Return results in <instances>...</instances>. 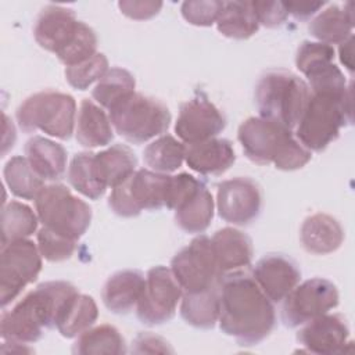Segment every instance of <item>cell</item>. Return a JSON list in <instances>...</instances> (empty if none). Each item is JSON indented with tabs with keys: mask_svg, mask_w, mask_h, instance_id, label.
Returning a JSON list of instances; mask_svg holds the SVG:
<instances>
[{
	"mask_svg": "<svg viewBox=\"0 0 355 355\" xmlns=\"http://www.w3.org/2000/svg\"><path fill=\"white\" fill-rule=\"evenodd\" d=\"M223 1L219 0H196L184 1L180 7L182 17L196 26H211L216 22Z\"/></svg>",
	"mask_w": 355,
	"mask_h": 355,
	"instance_id": "60d3db41",
	"label": "cell"
},
{
	"mask_svg": "<svg viewBox=\"0 0 355 355\" xmlns=\"http://www.w3.org/2000/svg\"><path fill=\"white\" fill-rule=\"evenodd\" d=\"M133 352L144 354V352H172L173 349L168 345L162 337L151 334V333H140L133 341Z\"/></svg>",
	"mask_w": 355,
	"mask_h": 355,
	"instance_id": "ee69618b",
	"label": "cell"
},
{
	"mask_svg": "<svg viewBox=\"0 0 355 355\" xmlns=\"http://www.w3.org/2000/svg\"><path fill=\"white\" fill-rule=\"evenodd\" d=\"M186 146L171 135H161L143 151V159L154 172L171 173L179 169L184 161Z\"/></svg>",
	"mask_w": 355,
	"mask_h": 355,
	"instance_id": "d6a6232c",
	"label": "cell"
},
{
	"mask_svg": "<svg viewBox=\"0 0 355 355\" xmlns=\"http://www.w3.org/2000/svg\"><path fill=\"white\" fill-rule=\"evenodd\" d=\"M42 255L29 239L1 245L0 252V304L7 306L21 291L33 283L42 270Z\"/></svg>",
	"mask_w": 355,
	"mask_h": 355,
	"instance_id": "30bf717a",
	"label": "cell"
},
{
	"mask_svg": "<svg viewBox=\"0 0 355 355\" xmlns=\"http://www.w3.org/2000/svg\"><path fill=\"white\" fill-rule=\"evenodd\" d=\"M352 122V90L311 92L294 136L309 151L320 153Z\"/></svg>",
	"mask_w": 355,
	"mask_h": 355,
	"instance_id": "277c9868",
	"label": "cell"
},
{
	"mask_svg": "<svg viewBox=\"0 0 355 355\" xmlns=\"http://www.w3.org/2000/svg\"><path fill=\"white\" fill-rule=\"evenodd\" d=\"M79 25L80 21H78L73 10L49 4L36 18L33 36L42 49L57 55L73 40Z\"/></svg>",
	"mask_w": 355,
	"mask_h": 355,
	"instance_id": "e0dca14e",
	"label": "cell"
},
{
	"mask_svg": "<svg viewBox=\"0 0 355 355\" xmlns=\"http://www.w3.org/2000/svg\"><path fill=\"white\" fill-rule=\"evenodd\" d=\"M146 284L140 270L125 269L108 277L101 290L103 304L116 315L129 313L139 302Z\"/></svg>",
	"mask_w": 355,
	"mask_h": 355,
	"instance_id": "44dd1931",
	"label": "cell"
},
{
	"mask_svg": "<svg viewBox=\"0 0 355 355\" xmlns=\"http://www.w3.org/2000/svg\"><path fill=\"white\" fill-rule=\"evenodd\" d=\"M96 164L103 182L114 189L136 172L137 158L129 147L114 144L96 154Z\"/></svg>",
	"mask_w": 355,
	"mask_h": 355,
	"instance_id": "f546056e",
	"label": "cell"
},
{
	"mask_svg": "<svg viewBox=\"0 0 355 355\" xmlns=\"http://www.w3.org/2000/svg\"><path fill=\"white\" fill-rule=\"evenodd\" d=\"M219 327L243 347L263 341L275 329L273 302L252 275L230 272L219 279Z\"/></svg>",
	"mask_w": 355,
	"mask_h": 355,
	"instance_id": "6da1fadb",
	"label": "cell"
},
{
	"mask_svg": "<svg viewBox=\"0 0 355 355\" xmlns=\"http://www.w3.org/2000/svg\"><path fill=\"white\" fill-rule=\"evenodd\" d=\"M76 240L61 236L47 227L37 232V248L40 255L50 262H61L69 259L76 250Z\"/></svg>",
	"mask_w": 355,
	"mask_h": 355,
	"instance_id": "f35d334b",
	"label": "cell"
},
{
	"mask_svg": "<svg viewBox=\"0 0 355 355\" xmlns=\"http://www.w3.org/2000/svg\"><path fill=\"white\" fill-rule=\"evenodd\" d=\"M72 352L79 355H122L126 352V344L116 327L100 324L79 334Z\"/></svg>",
	"mask_w": 355,
	"mask_h": 355,
	"instance_id": "1f68e13d",
	"label": "cell"
},
{
	"mask_svg": "<svg viewBox=\"0 0 355 355\" xmlns=\"http://www.w3.org/2000/svg\"><path fill=\"white\" fill-rule=\"evenodd\" d=\"M171 176L148 169H137L129 179L115 186L108 207L118 216L133 218L143 209L157 211L166 205Z\"/></svg>",
	"mask_w": 355,
	"mask_h": 355,
	"instance_id": "9c48e42d",
	"label": "cell"
},
{
	"mask_svg": "<svg viewBox=\"0 0 355 355\" xmlns=\"http://www.w3.org/2000/svg\"><path fill=\"white\" fill-rule=\"evenodd\" d=\"M108 60L103 53H96L92 58L65 68L67 82L78 90H86L96 80H100L108 71Z\"/></svg>",
	"mask_w": 355,
	"mask_h": 355,
	"instance_id": "74e56055",
	"label": "cell"
},
{
	"mask_svg": "<svg viewBox=\"0 0 355 355\" xmlns=\"http://www.w3.org/2000/svg\"><path fill=\"white\" fill-rule=\"evenodd\" d=\"M349 329L340 313H324L304 324L297 334V341L312 354L333 355L345 351L349 345Z\"/></svg>",
	"mask_w": 355,
	"mask_h": 355,
	"instance_id": "2e32d148",
	"label": "cell"
},
{
	"mask_svg": "<svg viewBox=\"0 0 355 355\" xmlns=\"http://www.w3.org/2000/svg\"><path fill=\"white\" fill-rule=\"evenodd\" d=\"M78 291L69 282L53 280L39 284L15 306L3 312L1 338L6 343L32 344L42 338L46 329L55 327L58 312L65 301Z\"/></svg>",
	"mask_w": 355,
	"mask_h": 355,
	"instance_id": "7a4b0ae2",
	"label": "cell"
},
{
	"mask_svg": "<svg viewBox=\"0 0 355 355\" xmlns=\"http://www.w3.org/2000/svg\"><path fill=\"white\" fill-rule=\"evenodd\" d=\"M244 155L254 164H273L280 171H297L311 161L305 148L293 132L270 119L251 116L237 130Z\"/></svg>",
	"mask_w": 355,
	"mask_h": 355,
	"instance_id": "3957f363",
	"label": "cell"
},
{
	"mask_svg": "<svg viewBox=\"0 0 355 355\" xmlns=\"http://www.w3.org/2000/svg\"><path fill=\"white\" fill-rule=\"evenodd\" d=\"M182 319L197 329H212L219 319V283L197 293H183Z\"/></svg>",
	"mask_w": 355,
	"mask_h": 355,
	"instance_id": "83f0119b",
	"label": "cell"
},
{
	"mask_svg": "<svg viewBox=\"0 0 355 355\" xmlns=\"http://www.w3.org/2000/svg\"><path fill=\"white\" fill-rule=\"evenodd\" d=\"M311 96L308 83L286 69L265 72L255 86V104L259 116L290 130L295 129Z\"/></svg>",
	"mask_w": 355,
	"mask_h": 355,
	"instance_id": "5b68a950",
	"label": "cell"
},
{
	"mask_svg": "<svg viewBox=\"0 0 355 355\" xmlns=\"http://www.w3.org/2000/svg\"><path fill=\"white\" fill-rule=\"evenodd\" d=\"M300 240L306 252L326 255L341 247L344 241V229L331 215L318 212L302 222Z\"/></svg>",
	"mask_w": 355,
	"mask_h": 355,
	"instance_id": "7402d4cb",
	"label": "cell"
},
{
	"mask_svg": "<svg viewBox=\"0 0 355 355\" xmlns=\"http://www.w3.org/2000/svg\"><path fill=\"white\" fill-rule=\"evenodd\" d=\"M135 86L136 80L129 71L114 67L108 69L105 75L97 82L92 96L103 108L110 111L132 93H135Z\"/></svg>",
	"mask_w": 355,
	"mask_h": 355,
	"instance_id": "e575fe53",
	"label": "cell"
},
{
	"mask_svg": "<svg viewBox=\"0 0 355 355\" xmlns=\"http://www.w3.org/2000/svg\"><path fill=\"white\" fill-rule=\"evenodd\" d=\"M108 112L115 132L133 144L161 136L168 130L172 119L164 103L136 92Z\"/></svg>",
	"mask_w": 355,
	"mask_h": 355,
	"instance_id": "ba28073f",
	"label": "cell"
},
{
	"mask_svg": "<svg viewBox=\"0 0 355 355\" xmlns=\"http://www.w3.org/2000/svg\"><path fill=\"white\" fill-rule=\"evenodd\" d=\"M37 214L19 201H10L1 209V245L28 239L37 229Z\"/></svg>",
	"mask_w": 355,
	"mask_h": 355,
	"instance_id": "836d02e7",
	"label": "cell"
},
{
	"mask_svg": "<svg viewBox=\"0 0 355 355\" xmlns=\"http://www.w3.org/2000/svg\"><path fill=\"white\" fill-rule=\"evenodd\" d=\"M252 277L272 302H282L300 283L301 272L291 258L268 254L257 262Z\"/></svg>",
	"mask_w": 355,
	"mask_h": 355,
	"instance_id": "ac0fdd59",
	"label": "cell"
},
{
	"mask_svg": "<svg viewBox=\"0 0 355 355\" xmlns=\"http://www.w3.org/2000/svg\"><path fill=\"white\" fill-rule=\"evenodd\" d=\"M42 225L61 236L79 240L90 226L92 208L61 183L44 184L35 197Z\"/></svg>",
	"mask_w": 355,
	"mask_h": 355,
	"instance_id": "52a82bcc",
	"label": "cell"
},
{
	"mask_svg": "<svg viewBox=\"0 0 355 355\" xmlns=\"http://www.w3.org/2000/svg\"><path fill=\"white\" fill-rule=\"evenodd\" d=\"M218 32L230 39H248L259 29L258 18L251 1H223L216 19Z\"/></svg>",
	"mask_w": 355,
	"mask_h": 355,
	"instance_id": "f1b7e54d",
	"label": "cell"
},
{
	"mask_svg": "<svg viewBox=\"0 0 355 355\" xmlns=\"http://www.w3.org/2000/svg\"><path fill=\"white\" fill-rule=\"evenodd\" d=\"M4 182L10 191L24 200H35L44 180L32 169L26 157L15 155L10 158L3 171Z\"/></svg>",
	"mask_w": 355,
	"mask_h": 355,
	"instance_id": "d590c367",
	"label": "cell"
},
{
	"mask_svg": "<svg viewBox=\"0 0 355 355\" xmlns=\"http://www.w3.org/2000/svg\"><path fill=\"white\" fill-rule=\"evenodd\" d=\"M25 154L32 169L44 182H57L67 171V150L46 137L33 136L25 144Z\"/></svg>",
	"mask_w": 355,
	"mask_h": 355,
	"instance_id": "603a6c76",
	"label": "cell"
},
{
	"mask_svg": "<svg viewBox=\"0 0 355 355\" xmlns=\"http://www.w3.org/2000/svg\"><path fill=\"white\" fill-rule=\"evenodd\" d=\"M323 6H324V1H288V3H284L287 12L300 21L309 19Z\"/></svg>",
	"mask_w": 355,
	"mask_h": 355,
	"instance_id": "f6af8a7d",
	"label": "cell"
},
{
	"mask_svg": "<svg viewBox=\"0 0 355 355\" xmlns=\"http://www.w3.org/2000/svg\"><path fill=\"white\" fill-rule=\"evenodd\" d=\"M259 25L266 28L280 26L288 17V12L282 1H251Z\"/></svg>",
	"mask_w": 355,
	"mask_h": 355,
	"instance_id": "b9f144b4",
	"label": "cell"
},
{
	"mask_svg": "<svg viewBox=\"0 0 355 355\" xmlns=\"http://www.w3.org/2000/svg\"><path fill=\"white\" fill-rule=\"evenodd\" d=\"M214 218V198L207 186L201 184L175 209V222L186 233H202Z\"/></svg>",
	"mask_w": 355,
	"mask_h": 355,
	"instance_id": "d4e9b609",
	"label": "cell"
},
{
	"mask_svg": "<svg viewBox=\"0 0 355 355\" xmlns=\"http://www.w3.org/2000/svg\"><path fill=\"white\" fill-rule=\"evenodd\" d=\"M352 3H347L344 8L333 4L320 11L309 24V33L320 43L341 44L352 36Z\"/></svg>",
	"mask_w": 355,
	"mask_h": 355,
	"instance_id": "4316f807",
	"label": "cell"
},
{
	"mask_svg": "<svg viewBox=\"0 0 355 355\" xmlns=\"http://www.w3.org/2000/svg\"><path fill=\"white\" fill-rule=\"evenodd\" d=\"M283 301V323L293 329L336 308L338 305V291L330 280L313 277L297 284Z\"/></svg>",
	"mask_w": 355,
	"mask_h": 355,
	"instance_id": "4fadbf2b",
	"label": "cell"
},
{
	"mask_svg": "<svg viewBox=\"0 0 355 355\" xmlns=\"http://www.w3.org/2000/svg\"><path fill=\"white\" fill-rule=\"evenodd\" d=\"M68 182L76 191L90 200H98L108 189L97 169L96 154L87 151L78 153L71 159L68 166Z\"/></svg>",
	"mask_w": 355,
	"mask_h": 355,
	"instance_id": "4dcf8cb0",
	"label": "cell"
},
{
	"mask_svg": "<svg viewBox=\"0 0 355 355\" xmlns=\"http://www.w3.org/2000/svg\"><path fill=\"white\" fill-rule=\"evenodd\" d=\"M352 42H354V37L349 36L345 42H343L340 44V61L344 64V67H347V69L349 72H352L354 69V62H352Z\"/></svg>",
	"mask_w": 355,
	"mask_h": 355,
	"instance_id": "bcb514c9",
	"label": "cell"
},
{
	"mask_svg": "<svg viewBox=\"0 0 355 355\" xmlns=\"http://www.w3.org/2000/svg\"><path fill=\"white\" fill-rule=\"evenodd\" d=\"M216 208L225 222L237 226L250 225L261 214V187L250 178L223 180L218 184Z\"/></svg>",
	"mask_w": 355,
	"mask_h": 355,
	"instance_id": "5bb4252c",
	"label": "cell"
},
{
	"mask_svg": "<svg viewBox=\"0 0 355 355\" xmlns=\"http://www.w3.org/2000/svg\"><path fill=\"white\" fill-rule=\"evenodd\" d=\"M76 141L86 148L107 146L114 139L110 116L94 101L83 98L76 115Z\"/></svg>",
	"mask_w": 355,
	"mask_h": 355,
	"instance_id": "cb8c5ba5",
	"label": "cell"
},
{
	"mask_svg": "<svg viewBox=\"0 0 355 355\" xmlns=\"http://www.w3.org/2000/svg\"><path fill=\"white\" fill-rule=\"evenodd\" d=\"M334 49L330 44L320 43V42H311L304 40L295 54V65L304 76L326 64L333 62L334 60Z\"/></svg>",
	"mask_w": 355,
	"mask_h": 355,
	"instance_id": "ab89813d",
	"label": "cell"
},
{
	"mask_svg": "<svg viewBox=\"0 0 355 355\" xmlns=\"http://www.w3.org/2000/svg\"><path fill=\"white\" fill-rule=\"evenodd\" d=\"M97 36L96 32L80 21L79 29L73 40L57 54V58L65 65L72 67L78 65L89 58H92L97 51Z\"/></svg>",
	"mask_w": 355,
	"mask_h": 355,
	"instance_id": "8d00e7d4",
	"label": "cell"
},
{
	"mask_svg": "<svg viewBox=\"0 0 355 355\" xmlns=\"http://www.w3.org/2000/svg\"><path fill=\"white\" fill-rule=\"evenodd\" d=\"M171 270L183 293H197L219 283L211 237L200 234L183 247L171 261Z\"/></svg>",
	"mask_w": 355,
	"mask_h": 355,
	"instance_id": "8fae6325",
	"label": "cell"
},
{
	"mask_svg": "<svg viewBox=\"0 0 355 355\" xmlns=\"http://www.w3.org/2000/svg\"><path fill=\"white\" fill-rule=\"evenodd\" d=\"M183 290L171 269L158 265L146 275L143 294L136 305V315L143 324L158 326L169 322L175 313Z\"/></svg>",
	"mask_w": 355,
	"mask_h": 355,
	"instance_id": "7c38bea8",
	"label": "cell"
},
{
	"mask_svg": "<svg viewBox=\"0 0 355 355\" xmlns=\"http://www.w3.org/2000/svg\"><path fill=\"white\" fill-rule=\"evenodd\" d=\"M215 261L220 276L250 266L252 259L251 239L234 227H223L211 237Z\"/></svg>",
	"mask_w": 355,
	"mask_h": 355,
	"instance_id": "ffe728a7",
	"label": "cell"
},
{
	"mask_svg": "<svg viewBox=\"0 0 355 355\" xmlns=\"http://www.w3.org/2000/svg\"><path fill=\"white\" fill-rule=\"evenodd\" d=\"M98 309L94 300L90 295L76 291L72 294L61 311L58 312L55 327L65 338H73L90 329L97 320Z\"/></svg>",
	"mask_w": 355,
	"mask_h": 355,
	"instance_id": "484cf974",
	"label": "cell"
},
{
	"mask_svg": "<svg viewBox=\"0 0 355 355\" xmlns=\"http://www.w3.org/2000/svg\"><path fill=\"white\" fill-rule=\"evenodd\" d=\"M118 7L123 15L136 21H144L155 17L162 8V3L151 0H125L119 1Z\"/></svg>",
	"mask_w": 355,
	"mask_h": 355,
	"instance_id": "7bdbcfd3",
	"label": "cell"
},
{
	"mask_svg": "<svg viewBox=\"0 0 355 355\" xmlns=\"http://www.w3.org/2000/svg\"><path fill=\"white\" fill-rule=\"evenodd\" d=\"M225 126L226 118L222 111L200 93L180 105L175 132L183 143L193 144L216 137Z\"/></svg>",
	"mask_w": 355,
	"mask_h": 355,
	"instance_id": "9a60e30c",
	"label": "cell"
},
{
	"mask_svg": "<svg viewBox=\"0 0 355 355\" xmlns=\"http://www.w3.org/2000/svg\"><path fill=\"white\" fill-rule=\"evenodd\" d=\"M17 121L25 133L42 130L51 137L68 140L76 123L75 98L55 90L37 92L19 104Z\"/></svg>",
	"mask_w": 355,
	"mask_h": 355,
	"instance_id": "8992f818",
	"label": "cell"
},
{
	"mask_svg": "<svg viewBox=\"0 0 355 355\" xmlns=\"http://www.w3.org/2000/svg\"><path fill=\"white\" fill-rule=\"evenodd\" d=\"M184 161L190 169L200 175L218 176L225 173L234 164L236 154L229 140L212 137L187 144Z\"/></svg>",
	"mask_w": 355,
	"mask_h": 355,
	"instance_id": "d6986e66",
	"label": "cell"
}]
</instances>
